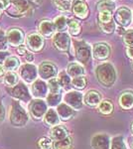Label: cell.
<instances>
[{"mask_svg": "<svg viewBox=\"0 0 133 149\" xmlns=\"http://www.w3.org/2000/svg\"><path fill=\"white\" fill-rule=\"evenodd\" d=\"M97 80L105 86H110L116 81V72L113 66L109 63H103L100 65L95 70Z\"/></svg>", "mask_w": 133, "mask_h": 149, "instance_id": "1", "label": "cell"}, {"mask_svg": "<svg viewBox=\"0 0 133 149\" xmlns=\"http://www.w3.org/2000/svg\"><path fill=\"white\" fill-rule=\"evenodd\" d=\"M8 48L6 33L3 30H0V51H6Z\"/></svg>", "mask_w": 133, "mask_h": 149, "instance_id": "41", "label": "cell"}, {"mask_svg": "<svg viewBox=\"0 0 133 149\" xmlns=\"http://www.w3.org/2000/svg\"><path fill=\"white\" fill-rule=\"evenodd\" d=\"M39 33L43 38H51L54 35L56 29L54 23L50 20H42L39 24Z\"/></svg>", "mask_w": 133, "mask_h": 149, "instance_id": "18", "label": "cell"}, {"mask_svg": "<svg viewBox=\"0 0 133 149\" xmlns=\"http://www.w3.org/2000/svg\"><path fill=\"white\" fill-rule=\"evenodd\" d=\"M11 4L13 6V11L16 12L17 17L30 13L34 6L33 0H11ZM13 11L9 12V15H11Z\"/></svg>", "mask_w": 133, "mask_h": 149, "instance_id": "4", "label": "cell"}, {"mask_svg": "<svg viewBox=\"0 0 133 149\" xmlns=\"http://www.w3.org/2000/svg\"><path fill=\"white\" fill-rule=\"evenodd\" d=\"M126 54L129 58L133 59V47H128L126 50Z\"/></svg>", "mask_w": 133, "mask_h": 149, "instance_id": "48", "label": "cell"}, {"mask_svg": "<svg viewBox=\"0 0 133 149\" xmlns=\"http://www.w3.org/2000/svg\"><path fill=\"white\" fill-rule=\"evenodd\" d=\"M119 104L124 109H131L133 107V93H124L119 97Z\"/></svg>", "mask_w": 133, "mask_h": 149, "instance_id": "24", "label": "cell"}, {"mask_svg": "<svg viewBox=\"0 0 133 149\" xmlns=\"http://www.w3.org/2000/svg\"><path fill=\"white\" fill-rule=\"evenodd\" d=\"M11 5V0H0V9L1 10H8Z\"/></svg>", "mask_w": 133, "mask_h": 149, "instance_id": "43", "label": "cell"}, {"mask_svg": "<svg viewBox=\"0 0 133 149\" xmlns=\"http://www.w3.org/2000/svg\"><path fill=\"white\" fill-rule=\"evenodd\" d=\"M6 38L8 45L12 47H18L22 45L24 41V33L18 28H12L6 32Z\"/></svg>", "mask_w": 133, "mask_h": 149, "instance_id": "11", "label": "cell"}, {"mask_svg": "<svg viewBox=\"0 0 133 149\" xmlns=\"http://www.w3.org/2000/svg\"><path fill=\"white\" fill-rule=\"evenodd\" d=\"M38 148L39 149H52L53 142L50 138L48 137H42L38 140Z\"/></svg>", "mask_w": 133, "mask_h": 149, "instance_id": "39", "label": "cell"}, {"mask_svg": "<svg viewBox=\"0 0 133 149\" xmlns=\"http://www.w3.org/2000/svg\"><path fill=\"white\" fill-rule=\"evenodd\" d=\"M100 100L101 97L100 93L94 92V91H91V92H88L86 93V97H84V103L88 107H96L101 102Z\"/></svg>", "mask_w": 133, "mask_h": 149, "instance_id": "20", "label": "cell"}, {"mask_svg": "<svg viewBox=\"0 0 133 149\" xmlns=\"http://www.w3.org/2000/svg\"><path fill=\"white\" fill-rule=\"evenodd\" d=\"M57 113L62 120L67 121L74 117L75 109H72L71 107H69L66 103H60V104L58 105Z\"/></svg>", "mask_w": 133, "mask_h": 149, "instance_id": "19", "label": "cell"}, {"mask_svg": "<svg viewBox=\"0 0 133 149\" xmlns=\"http://www.w3.org/2000/svg\"><path fill=\"white\" fill-rule=\"evenodd\" d=\"M75 54L78 61L81 64H86L91 60V48L84 41H74Z\"/></svg>", "mask_w": 133, "mask_h": 149, "instance_id": "3", "label": "cell"}, {"mask_svg": "<svg viewBox=\"0 0 133 149\" xmlns=\"http://www.w3.org/2000/svg\"><path fill=\"white\" fill-rule=\"evenodd\" d=\"M4 83H5V85L8 86V88H13V86H15L17 84H18V76H17L16 73H14V72H8L7 74H4Z\"/></svg>", "mask_w": 133, "mask_h": 149, "instance_id": "27", "label": "cell"}, {"mask_svg": "<svg viewBox=\"0 0 133 149\" xmlns=\"http://www.w3.org/2000/svg\"><path fill=\"white\" fill-rule=\"evenodd\" d=\"M113 20L120 27H128L132 22V12L126 7H120L115 11Z\"/></svg>", "mask_w": 133, "mask_h": 149, "instance_id": "6", "label": "cell"}, {"mask_svg": "<svg viewBox=\"0 0 133 149\" xmlns=\"http://www.w3.org/2000/svg\"><path fill=\"white\" fill-rule=\"evenodd\" d=\"M100 27L103 33L106 34H111V33L114 32L115 30V22L114 20H112L109 23H105V24H100Z\"/></svg>", "mask_w": 133, "mask_h": 149, "instance_id": "40", "label": "cell"}, {"mask_svg": "<svg viewBox=\"0 0 133 149\" xmlns=\"http://www.w3.org/2000/svg\"><path fill=\"white\" fill-rule=\"evenodd\" d=\"M132 147H133V144H132Z\"/></svg>", "mask_w": 133, "mask_h": 149, "instance_id": "52", "label": "cell"}, {"mask_svg": "<svg viewBox=\"0 0 133 149\" xmlns=\"http://www.w3.org/2000/svg\"><path fill=\"white\" fill-rule=\"evenodd\" d=\"M98 109L101 113L103 114H109L112 112V109H113V105L112 103L108 100H103V102H100V105H98Z\"/></svg>", "mask_w": 133, "mask_h": 149, "instance_id": "34", "label": "cell"}, {"mask_svg": "<svg viewBox=\"0 0 133 149\" xmlns=\"http://www.w3.org/2000/svg\"><path fill=\"white\" fill-rule=\"evenodd\" d=\"M93 55L94 59L103 61L110 56V48L107 44H104V43L94 44L93 48Z\"/></svg>", "mask_w": 133, "mask_h": 149, "instance_id": "15", "label": "cell"}, {"mask_svg": "<svg viewBox=\"0 0 133 149\" xmlns=\"http://www.w3.org/2000/svg\"><path fill=\"white\" fill-rule=\"evenodd\" d=\"M68 29H69L70 34L72 36H78L81 33V24L79 23V21L72 19L68 22Z\"/></svg>", "mask_w": 133, "mask_h": 149, "instance_id": "30", "label": "cell"}, {"mask_svg": "<svg viewBox=\"0 0 133 149\" xmlns=\"http://www.w3.org/2000/svg\"><path fill=\"white\" fill-rule=\"evenodd\" d=\"M53 23H54L55 29L58 32H64L68 27V21L65 16H58Z\"/></svg>", "mask_w": 133, "mask_h": 149, "instance_id": "29", "label": "cell"}, {"mask_svg": "<svg viewBox=\"0 0 133 149\" xmlns=\"http://www.w3.org/2000/svg\"><path fill=\"white\" fill-rule=\"evenodd\" d=\"M4 118H5V109L3 107V103L0 100V123L4 120Z\"/></svg>", "mask_w": 133, "mask_h": 149, "instance_id": "44", "label": "cell"}, {"mask_svg": "<svg viewBox=\"0 0 133 149\" xmlns=\"http://www.w3.org/2000/svg\"><path fill=\"white\" fill-rule=\"evenodd\" d=\"M72 13L79 19H86L88 15V6L84 0H74L71 5Z\"/></svg>", "mask_w": 133, "mask_h": 149, "instance_id": "14", "label": "cell"}, {"mask_svg": "<svg viewBox=\"0 0 133 149\" xmlns=\"http://www.w3.org/2000/svg\"><path fill=\"white\" fill-rule=\"evenodd\" d=\"M19 74L23 79V81L27 84H31L36 81L38 76V70L33 64H24L20 67Z\"/></svg>", "mask_w": 133, "mask_h": 149, "instance_id": "7", "label": "cell"}, {"mask_svg": "<svg viewBox=\"0 0 133 149\" xmlns=\"http://www.w3.org/2000/svg\"><path fill=\"white\" fill-rule=\"evenodd\" d=\"M1 14H2V10L0 9V17H1Z\"/></svg>", "mask_w": 133, "mask_h": 149, "instance_id": "50", "label": "cell"}, {"mask_svg": "<svg viewBox=\"0 0 133 149\" xmlns=\"http://www.w3.org/2000/svg\"><path fill=\"white\" fill-rule=\"evenodd\" d=\"M110 149H126L124 141L121 136L114 137L110 142Z\"/></svg>", "mask_w": 133, "mask_h": 149, "instance_id": "38", "label": "cell"}, {"mask_svg": "<svg viewBox=\"0 0 133 149\" xmlns=\"http://www.w3.org/2000/svg\"><path fill=\"white\" fill-rule=\"evenodd\" d=\"M48 90H50V92L52 93H60L61 92V86H60L58 79L53 78L49 80L48 81Z\"/></svg>", "mask_w": 133, "mask_h": 149, "instance_id": "35", "label": "cell"}, {"mask_svg": "<svg viewBox=\"0 0 133 149\" xmlns=\"http://www.w3.org/2000/svg\"><path fill=\"white\" fill-rule=\"evenodd\" d=\"M44 119H45V122L48 124V125H51V126L59 125L60 117H59V115H58L57 111L53 109L47 110V112L45 113Z\"/></svg>", "mask_w": 133, "mask_h": 149, "instance_id": "21", "label": "cell"}, {"mask_svg": "<svg viewBox=\"0 0 133 149\" xmlns=\"http://www.w3.org/2000/svg\"><path fill=\"white\" fill-rule=\"evenodd\" d=\"M123 40L128 47H133V29H130L125 33Z\"/></svg>", "mask_w": 133, "mask_h": 149, "instance_id": "42", "label": "cell"}, {"mask_svg": "<svg viewBox=\"0 0 133 149\" xmlns=\"http://www.w3.org/2000/svg\"><path fill=\"white\" fill-rule=\"evenodd\" d=\"M47 103L42 100H32L29 105V111L33 118L41 119L47 112Z\"/></svg>", "mask_w": 133, "mask_h": 149, "instance_id": "8", "label": "cell"}, {"mask_svg": "<svg viewBox=\"0 0 133 149\" xmlns=\"http://www.w3.org/2000/svg\"><path fill=\"white\" fill-rule=\"evenodd\" d=\"M132 131H133V125H132Z\"/></svg>", "mask_w": 133, "mask_h": 149, "instance_id": "51", "label": "cell"}, {"mask_svg": "<svg viewBox=\"0 0 133 149\" xmlns=\"http://www.w3.org/2000/svg\"><path fill=\"white\" fill-rule=\"evenodd\" d=\"M57 67L50 62H43L38 69V74L43 80H51L57 76Z\"/></svg>", "mask_w": 133, "mask_h": 149, "instance_id": "10", "label": "cell"}, {"mask_svg": "<svg viewBox=\"0 0 133 149\" xmlns=\"http://www.w3.org/2000/svg\"><path fill=\"white\" fill-rule=\"evenodd\" d=\"M96 9L98 10V12L103 10L113 12L115 9V3L112 0H100L96 3Z\"/></svg>", "mask_w": 133, "mask_h": 149, "instance_id": "26", "label": "cell"}, {"mask_svg": "<svg viewBox=\"0 0 133 149\" xmlns=\"http://www.w3.org/2000/svg\"><path fill=\"white\" fill-rule=\"evenodd\" d=\"M53 43L57 50L61 52H66L71 46V38L66 32H58L57 34L54 35Z\"/></svg>", "mask_w": 133, "mask_h": 149, "instance_id": "9", "label": "cell"}, {"mask_svg": "<svg viewBox=\"0 0 133 149\" xmlns=\"http://www.w3.org/2000/svg\"><path fill=\"white\" fill-rule=\"evenodd\" d=\"M7 91H8L9 95L14 98H16L17 100H21V102H30L31 95L28 91V88L24 84H18L13 88H8Z\"/></svg>", "mask_w": 133, "mask_h": 149, "instance_id": "5", "label": "cell"}, {"mask_svg": "<svg viewBox=\"0 0 133 149\" xmlns=\"http://www.w3.org/2000/svg\"><path fill=\"white\" fill-rule=\"evenodd\" d=\"M93 149H110V140L106 134H96L91 139Z\"/></svg>", "mask_w": 133, "mask_h": 149, "instance_id": "16", "label": "cell"}, {"mask_svg": "<svg viewBox=\"0 0 133 149\" xmlns=\"http://www.w3.org/2000/svg\"><path fill=\"white\" fill-rule=\"evenodd\" d=\"M65 103L72 109H81L83 107V95L79 92H70L64 97Z\"/></svg>", "mask_w": 133, "mask_h": 149, "instance_id": "12", "label": "cell"}, {"mask_svg": "<svg viewBox=\"0 0 133 149\" xmlns=\"http://www.w3.org/2000/svg\"><path fill=\"white\" fill-rule=\"evenodd\" d=\"M25 59H26V61H27V62H32L34 60V55L31 52H27V53H26V55H25Z\"/></svg>", "mask_w": 133, "mask_h": 149, "instance_id": "47", "label": "cell"}, {"mask_svg": "<svg viewBox=\"0 0 133 149\" xmlns=\"http://www.w3.org/2000/svg\"><path fill=\"white\" fill-rule=\"evenodd\" d=\"M68 74L72 78H77V77H81L84 74V69L81 65L78 63H72L68 67Z\"/></svg>", "mask_w": 133, "mask_h": 149, "instance_id": "22", "label": "cell"}, {"mask_svg": "<svg viewBox=\"0 0 133 149\" xmlns=\"http://www.w3.org/2000/svg\"><path fill=\"white\" fill-rule=\"evenodd\" d=\"M53 3L56 8L61 11H69L72 5L70 0H53Z\"/></svg>", "mask_w": 133, "mask_h": 149, "instance_id": "32", "label": "cell"}, {"mask_svg": "<svg viewBox=\"0 0 133 149\" xmlns=\"http://www.w3.org/2000/svg\"><path fill=\"white\" fill-rule=\"evenodd\" d=\"M8 57H9V53L7 51H0V65L4 63Z\"/></svg>", "mask_w": 133, "mask_h": 149, "instance_id": "45", "label": "cell"}, {"mask_svg": "<svg viewBox=\"0 0 133 149\" xmlns=\"http://www.w3.org/2000/svg\"><path fill=\"white\" fill-rule=\"evenodd\" d=\"M61 98H62L61 93H51L47 97V102H48V104L51 105V107H56V105L60 104Z\"/></svg>", "mask_w": 133, "mask_h": 149, "instance_id": "37", "label": "cell"}, {"mask_svg": "<svg viewBox=\"0 0 133 149\" xmlns=\"http://www.w3.org/2000/svg\"><path fill=\"white\" fill-rule=\"evenodd\" d=\"M54 149H72V140L71 137H66L61 140H57L55 141L54 144Z\"/></svg>", "mask_w": 133, "mask_h": 149, "instance_id": "28", "label": "cell"}, {"mask_svg": "<svg viewBox=\"0 0 133 149\" xmlns=\"http://www.w3.org/2000/svg\"><path fill=\"white\" fill-rule=\"evenodd\" d=\"M112 20H113L112 12L107 10L100 11V14H98V24L109 23Z\"/></svg>", "mask_w": 133, "mask_h": 149, "instance_id": "31", "label": "cell"}, {"mask_svg": "<svg viewBox=\"0 0 133 149\" xmlns=\"http://www.w3.org/2000/svg\"><path fill=\"white\" fill-rule=\"evenodd\" d=\"M132 17H133V14H132Z\"/></svg>", "mask_w": 133, "mask_h": 149, "instance_id": "53", "label": "cell"}, {"mask_svg": "<svg viewBox=\"0 0 133 149\" xmlns=\"http://www.w3.org/2000/svg\"><path fill=\"white\" fill-rule=\"evenodd\" d=\"M4 74H5V70H4L2 65H0V81H1L2 79L4 78Z\"/></svg>", "mask_w": 133, "mask_h": 149, "instance_id": "49", "label": "cell"}, {"mask_svg": "<svg viewBox=\"0 0 133 149\" xmlns=\"http://www.w3.org/2000/svg\"><path fill=\"white\" fill-rule=\"evenodd\" d=\"M58 81H59L60 86L62 88H67L68 86L71 85V77L66 72H62L61 74H59V78H58Z\"/></svg>", "mask_w": 133, "mask_h": 149, "instance_id": "36", "label": "cell"}, {"mask_svg": "<svg viewBox=\"0 0 133 149\" xmlns=\"http://www.w3.org/2000/svg\"><path fill=\"white\" fill-rule=\"evenodd\" d=\"M17 52H18L19 55H26V53H27V50H26V48L22 46V45H20V46H18L17 48Z\"/></svg>", "mask_w": 133, "mask_h": 149, "instance_id": "46", "label": "cell"}, {"mask_svg": "<svg viewBox=\"0 0 133 149\" xmlns=\"http://www.w3.org/2000/svg\"><path fill=\"white\" fill-rule=\"evenodd\" d=\"M20 67V61L16 57H8L3 63L4 70H7L9 72L16 71Z\"/></svg>", "mask_w": 133, "mask_h": 149, "instance_id": "25", "label": "cell"}, {"mask_svg": "<svg viewBox=\"0 0 133 149\" xmlns=\"http://www.w3.org/2000/svg\"><path fill=\"white\" fill-rule=\"evenodd\" d=\"M51 136L54 139L55 141L57 140H61L68 137V130L65 127L60 126V125H56L52 128L51 130Z\"/></svg>", "mask_w": 133, "mask_h": 149, "instance_id": "23", "label": "cell"}, {"mask_svg": "<svg viewBox=\"0 0 133 149\" xmlns=\"http://www.w3.org/2000/svg\"><path fill=\"white\" fill-rule=\"evenodd\" d=\"M26 45L32 52H40L44 48V38L39 34H30L26 39Z\"/></svg>", "mask_w": 133, "mask_h": 149, "instance_id": "13", "label": "cell"}, {"mask_svg": "<svg viewBox=\"0 0 133 149\" xmlns=\"http://www.w3.org/2000/svg\"><path fill=\"white\" fill-rule=\"evenodd\" d=\"M71 84L72 85L74 88H78V90H84V88L86 86V79L84 78V76L77 77V78L72 79Z\"/></svg>", "mask_w": 133, "mask_h": 149, "instance_id": "33", "label": "cell"}, {"mask_svg": "<svg viewBox=\"0 0 133 149\" xmlns=\"http://www.w3.org/2000/svg\"><path fill=\"white\" fill-rule=\"evenodd\" d=\"M28 114L26 110L23 109L20 102L14 100L11 105L10 111V121L14 126H25L28 122Z\"/></svg>", "mask_w": 133, "mask_h": 149, "instance_id": "2", "label": "cell"}, {"mask_svg": "<svg viewBox=\"0 0 133 149\" xmlns=\"http://www.w3.org/2000/svg\"><path fill=\"white\" fill-rule=\"evenodd\" d=\"M48 93V86L44 81L36 80L32 85V95L38 100L45 97Z\"/></svg>", "mask_w": 133, "mask_h": 149, "instance_id": "17", "label": "cell"}]
</instances>
